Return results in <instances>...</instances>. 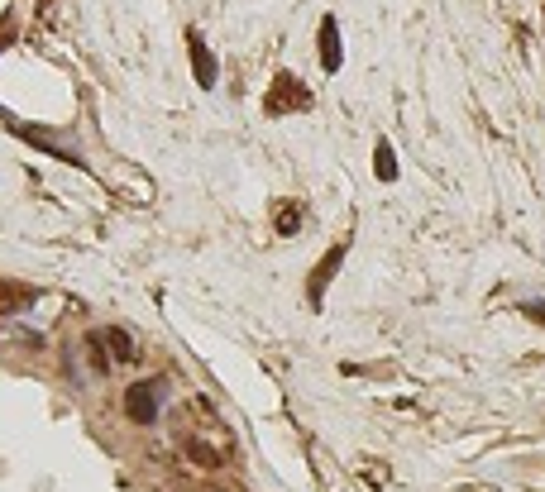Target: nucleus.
Returning <instances> with one entry per match:
<instances>
[{"label":"nucleus","instance_id":"obj_1","mask_svg":"<svg viewBox=\"0 0 545 492\" xmlns=\"http://www.w3.org/2000/svg\"><path fill=\"white\" fill-rule=\"evenodd\" d=\"M268 115H287V111H307V105H311V91L307 86H301L297 82V76H278V82H272V91H268Z\"/></svg>","mask_w":545,"mask_h":492},{"label":"nucleus","instance_id":"obj_2","mask_svg":"<svg viewBox=\"0 0 545 492\" xmlns=\"http://www.w3.org/2000/svg\"><path fill=\"white\" fill-rule=\"evenodd\" d=\"M158 392L163 382H134V388L125 392V411L134 425H154L158 421Z\"/></svg>","mask_w":545,"mask_h":492},{"label":"nucleus","instance_id":"obj_3","mask_svg":"<svg viewBox=\"0 0 545 492\" xmlns=\"http://www.w3.org/2000/svg\"><path fill=\"white\" fill-rule=\"evenodd\" d=\"M187 49H192V72H196V86H216V76H220V67H216V53L201 43V34H187Z\"/></svg>","mask_w":545,"mask_h":492},{"label":"nucleus","instance_id":"obj_4","mask_svg":"<svg viewBox=\"0 0 545 492\" xmlns=\"http://www.w3.org/2000/svg\"><path fill=\"white\" fill-rule=\"evenodd\" d=\"M340 264H344V244H335V249L316 264V273H311V306H321V297H326V287H330V278H335Z\"/></svg>","mask_w":545,"mask_h":492},{"label":"nucleus","instance_id":"obj_5","mask_svg":"<svg viewBox=\"0 0 545 492\" xmlns=\"http://www.w3.org/2000/svg\"><path fill=\"white\" fill-rule=\"evenodd\" d=\"M321 67L340 72V24H335V14L321 20Z\"/></svg>","mask_w":545,"mask_h":492},{"label":"nucleus","instance_id":"obj_6","mask_svg":"<svg viewBox=\"0 0 545 492\" xmlns=\"http://www.w3.org/2000/svg\"><path fill=\"white\" fill-rule=\"evenodd\" d=\"M96 340L111 349V359L115 363H130V359H139V353H134V340H130V330H120V326H111V330H101Z\"/></svg>","mask_w":545,"mask_h":492},{"label":"nucleus","instance_id":"obj_7","mask_svg":"<svg viewBox=\"0 0 545 492\" xmlns=\"http://www.w3.org/2000/svg\"><path fill=\"white\" fill-rule=\"evenodd\" d=\"M373 173H378V182L398 177V158H392V144L388 139H378V148H373Z\"/></svg>","mask_w":545,"mask_h":492},{"label":"nucleus","instance_id":"obj_8","mask_svg":"<svg viewBox=\"0 0 545 492\" xmlns=\"http://www.w3.org/2000/svg\"><path fill=\"white\" fill-rule=\"evenodd\" d=\"M20 301H29V291H24V287H10V282H0V316H5V311H14V306H20Z\"/></svg>","mask_w":545,"mask_h":492},{"label":"nucleus","instance_id":"obj_9","mask_svg":"<svg viewBox=\"0 0 545 492\" xmlns=\"http://www.w3.org/2000/svg\"><path fill=\"white\" fill-rule=\"evenodd\" d=\"M297 225H301V210H297V206L278 210V229H282V235H297Z\"/></svg>","mask_w":545,"mask_h":492},{"label":"nucleus","instance_id":"obj_10","mask_svg":"<svg viewBox=\"0 0 545 492\" xmlns=\"http://www.w3.org/2000/svg\"><path fill=\"white\" fill-rule=\"evenodd\" d=\"M522 311H526V316H532V320H536V326H545V301H526V306H522Z\"/></svg>","mask_w":545,"mask_h":492}]
</instances>
